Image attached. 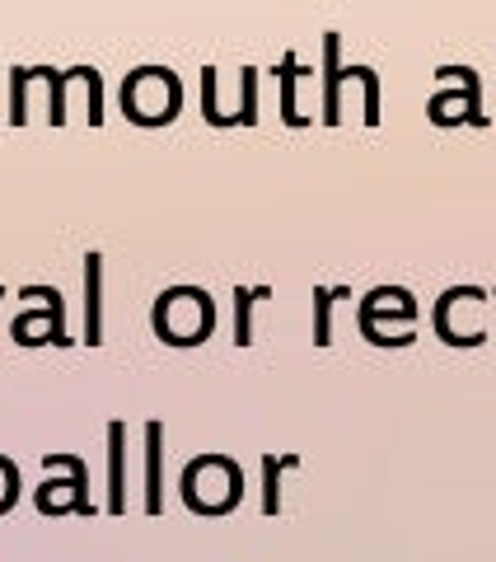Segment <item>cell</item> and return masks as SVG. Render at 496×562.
I'll list each match as a JSON object with an SVG mask.
<instances>
[{
	"label": "cell",
	"instance_id": "6da1fadb",
	"mask_svg": "<svg viewBox=\"0 0 496 562\" xmlns=\"http://www.w3.org/2000/svg\"><path fill=\"white\" fill-rule=\"evenodd\" d=\"M179 103H183V90L169 66H136L127 85H122V113L136 127H165L179 113Z\"/></svg>",
	"mask_w": 496,
	"mask_h": 562
},
{
	"label": "cell",
	"instance_id": "7a4b0ae2",
	"mask_svg": "<svg viewBox=\"0 0 496 562\" xmlns=\"http://www.w3.org/2000/svg\"><path fill=\"white\" fill-rule=\"evenodd\" d=\"M324 52H328V122H338V33L324 38Z\"/></svg>",
	"mask_w": 496,
	"mask_h": 562
},
{
	"label": "cell",
	"instance_id": "3957f363",
	"mask_svg": "<svg viewBox=\"0 0 496 562\" xmlns=\"http://www.w3.org/2000/svg\"><path fill=\"white\" fill-rule=\"evenodd\" d=\"M90 342H99V258H90Z\"/></svg>",
	"mask_w": 496,
	"mask_h": 562
}]
</instances>
